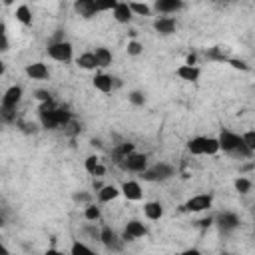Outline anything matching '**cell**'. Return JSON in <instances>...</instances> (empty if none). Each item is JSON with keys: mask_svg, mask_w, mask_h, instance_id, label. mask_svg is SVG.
I'll return each mask as SVG.
<instances>
[{"mask_svg": "<svg viewBox=\"0 0 255 255\" xmlns=\"http://www.w3.org/2000/svg\"><path fill=\"white\" fill-rule=\"evenodd\" d=\"M173 175V167L169 165V163H155V165H151V167H147L143 173H141V177L145 179V181H165V179H169Z\"/></svg>", "mask_w": 255, "mask_h": 255, "instance_id": "cell-6", "label": "cell"}, {"mask_svg": "<svg viewBox=\"0 0 255 255\" xmlns=\"http://www.w3.org/2000/svg\"><path fill=\"white\" fill-rule=\"evenodd\" d=\"M217 139H219L221 151H225V153H229L233 157H251L253 155V151L243 141V135L241 133H235L231 129H221V133L217 135Z\"/></svg>", "mask_w": 255, "mask_h": 255, "instance_id": "cell-1", "label": "cell"}, {"mask_svg": "<svg viewBox=\"0 0 255 255\" xmlns=\"http://www.w3.org/2000/svg\"><path fill=\"white\" fill-rule=\"evenodd\" d=\"M20 100H22V88L20 86H10L4 92V96H2V114H4L6 120L12 118V112L16 110Z\"/></svg>", "mask_w": 255, "mask_h": 255, "instance_id": "cell-4", "label": "cell"}, {"mask_svg": "<svg viewBox=\"0 0 255 255\" xmlns=\"http://www.w3.org/2000/svg\"><path fill=\"white\" fill-rule=\"evenodd\" d=\"M84 217H86L88 221H98V219L102 217V211H100V207H98V205L88 203V205H86V209H84Z\"/></svg>", "mask_w": 255, "mask_h": 255, "instance_id": "cell-24", "label": "cell"}, {"mask_svg": "<svg viewBox=\"0 0 255 255\" xmlns=\"http://www.w3.org/2000/svg\"><path fill=\"white\" fill-rule=\"evenodd\" d=\"M100 231H102V229H94V227H86V233H88V235H92L94 239H100Z\"/></svg>", "mask_w": 255, "mask_h": 255, "instance_id": "cell-35", "label": "cell"}, {"mask_svg": "<svg viewBox=\"0 0 255 255\" xmlns=\"http://www.w3.org/2000/svg\"><path fill=\"white\" fill-rule=\"evenodd\" d=\"M36 100L48 104V102H52V94H50L48 90H36Z\"/></svg>", "mask_w": 255, "mask_h": 255, "instance_id": "cell-33", "label": "cell"}, {"mask_svg": "<svg viewBox=\"0 0 255 255\" xmlns=\"http://www.w3.org/2000/svg\"><path fill=\"white\" fill-rule=\"evenodd\" d=\"M199 223L205 227V225H211V219H203V221H199Z\"/></svg>", "mask_w": 255, "mask_h": 255, "instance_id": "cell-40", "label": "cell"}, {"mask_svg": "<svg viewBox=\"0 0 255 255\" xmlns=\"http://www.w3.org/2000/svg\"><path fill=\"white\" fill-rule=\"evenodd\" d=\"M243 135V141L247 143V147L255 153V129H249V131H245V133H241Z\"/></svg>", "mask_w": 255, "mask_h": 255, "instance_id": "cell-32", "label": "cell"}, {"mask_svg": "<svg viewBox=\"0 0 255 255\" xmlns=\"http://www.w3.org/2000/svg\"><path fill=\"white\" fill-rule=\"evenodd\" d=\"M100 165V157L98 155H88L86 157V161H84V167H86V171L88 173H92L94 175V171H96V167Z\"/></svg>", "mask_w": 255, "mask_h": 255, "instance_id": "cell-26", "label": "cell"}, {"mask_svg": "<svg viewBox=\"0 0 255 255\" xmlns=\"http://www.w3.org/2000/svg\"><path fill=\"white\" fill-rule=\"evenodd\" d=\"M235 189H237L239 193H249L251 181H249L247 177H237V179H235Z\"/></svg>", "mask_w": 255, "mask_h": 255, "instance_id": "cell-28", "label": "cell"}, {"mask_svg": "<svg viewBox=\"0 0 255 255\" xmlns=\"http://www.w3.org/2000/svg\"><path fill=\"white\" fill-rule=\"evenodd\" d=\"M147 235V227L143 225V221L139 219H129L124 227V235L122 239L124 241H133V239H139V237H145Z\"/></svg>", "mask_w": 255, "mask_h": 255, "instance_id": "cell-8", "label": "cell"}, {"mask_svg": "<svg viewBox=\"0 0 255 255\" xmlns=\"http://www.w3.org/2000/svg\"><path fill=\"white\" fill-rule=\"evenodd\" d=\"M100 241L104 243L106 249H112V251H120V249H122V241H120L118 233H116L112 227H102V231H100Z\"/></svg>", "mask_w": 255, "mask_h": 255, "instance_id": "cell-11", "label": "cell"}, {"mask_svg": "<svg viewBox=\"0 0 255 255\" xmlns=\"http://www.w3.org/2000/svg\"><path fill=\"white\" fill-rule=\"evenodd\" d=\"M2 52H8V36H6V30H4V26H2V48H0Z\"/></svg>", "mask_w": 255, "mask_h": 255, "instance_id": "cell-34", "label": "cell"}, {"mask_svg": "<svg viewBox=\"0 0 255 255\" xmlns=\"http://www.w3.org/2000/svg\"><path fill=\"white\" fill-rule=\"evenodd\" d=\"M187 149L193 155H215L221 151L219 139L211 135H195L187 141Z\"/></svg>", "mask_w": 255, "mask_h": 255, "instance_id": "cell-2", "label": "cell"}, {"mask_svg": "<svg viewBox=\"0 0 255 255\" xmlns=\"http://www.w3.org/2000/svg\"><path fill=\"white\" fill-rule=\"evenodd\" d=\"M4 2V6H10V4H14V0H2Z\"/></svg>", "mask_w": 255, "mask_h": 255, "instance_id": "cell-41", "label": "cell"}, {"mask_svg": "<svg viewBox=\"0 0 255 255\" xmlns=\"http://www.w3.org/2000/svg\"><path fill=\"white\" fill-rule=\"evenodd\" d=\"M16 20L20 24H24V26H30L32 24V12H30V8L26 4H22V6L16 8Z\"/></svg>", "mask_w": 255, "mask_h": 255, "instance_id": "cell-23", "label": "cell"}, {"mask_svg": "<svg viewBox=\"0 0 255 255\" xmlns=\"http://www.w3.org/2000/svg\"><path fill=\"white\" fill-rule=\"evenodd\" d=\"M143 215L151 221H157L163 217V205L159 201H145L143 203Z\"/></svg>", "mask_w": 255, "mask_h": 255, "instance_id": "cell-19", "label": "cell"}, {"mask_svg": "<svg viewBox=\"0 0 255 255\" xmlns=\"http://www.w3.org/2000/svg\"><path fill=\"white\" fill-rule=\"evenodd\" d=\"M215 221H217V227H219V231L221 233H231V231H235L237 227H239V217H237V213H233V211H223V213H219L217 217H215Z\"/></svg>", "mask_w": 255, "mask_h": 255, "instance_id": "cell-9", "label": "cell"}, {"mask_svg": "<svg viewBox=\"0 0 255 255\" xmlns=\"http://www.w3.org/2000/svg\"><path fill=\"white\" fill-rule=\"evenodd\" d=\"M177 78L185 80V82H197L199 76H201V70L197 66H189V64H181L177 70H175Z\"/></svg>", "mask_w": 255, "mask_h": 255, "instance_id": "cell-18", "label": "cell"}, {"mask_svg": "<svg viewBox=\"0 0 255 255\" xmlns=\"http://www.w3.org/2000/svg\"><path fill=\"white\" fill-rule=\"evenodd\" d=\"M229 62H231V66H233V68H239V70H247L245 62H241V60H229Z\"/></svg>", "mask_w": 255, "mask_h": 255, "instance_id": "cell-36", "label": "cell"}, {"mask_svg": "<svg viewBox=\"0 0 255 255\" xmlns=\"http://www.w3.org/2000/svg\"><path fill=\"white\" fill-rule=\"evenodd\" d=\"M175 28H177V22H175V18H171V16H159L157 20H153V30H155L157 34L169 36V34L175 32Z\"/></svg>", "mask_w": 255, "mask_h": 255, "instance_id": "cell-14", "label": "cell"}, {"mask_svg": "<svg viewBox=\"0 0 255 255\" xmlns=\"http://www.w3.org/2000/svg\"><path fill=\"white\" fill-rule=\"evenodd\" d=\"M74 12L82 18L90 20L100 12V8H98L96 0H74Z\"/></svg>", "mask_w": 255, "mask_h": 255, "instance_id": "cell-10", "label": "cell"}, {"mask_svg": "<svg viewBox=\"0 0 255 255\" xmlns=\"http://www.w3.org/2000/svg\"><path fill=\"white\" fill-rule=\"evenodd\" d=\"M70 251H72V255H80V253H88V255H90V253H92V249H90L88 245H84L82 241H74Z\"/></svg>", "mask_w": 255, "mask_h": 255, "instance_id": "cell-30", "label": "cell"}, {"mask_svg": "<svg viewBox=\"0 0 255 255\" xmlns=\"http://www.w3.org/2000/svg\"><path fill=\"white\" fill-rule=\"evenodd\" d=\"M46 52H48V56H50L52 60L64 62V64L70 62L72 56H74V48H72V44L66 42V40H56V42H52Z\"/></svg>", "mask_w": 255, "mask_h": 255, "instance_id": "cell-3", "label": "cell"}, {"mask_svg": "<svg viewBox=\"0 0 255 255\" xmlns=\"http://www.w3.org/2000/svg\"><path fill=\"white\" fill-rule=\"evenodd\" d=\"M120 165H122V169L131 171V173H143V171L149 167V165H147V155L135 153V151L128 153V155L120 161Z\"/></svg>", "mask_w": 255, "mask_h": 255, "instance_id": "cell-5", "label": "cell"}, {"mask_svg": "<svg viewBox=\"0 0 255 255\" xmlns=\"http://www.w3.org/2000/svg\"><path fill=\"white\" fill-rule=\"evenodd\" d=\"M128 100H129L133 106H143V104H145V96H143V92H139V90H133V92H129Z\"/></svg>", "mask_w": 255, "mask_h": 255, "instance_id": "cell-27", "label": "cell"}, {"mask_svg": "<svg viewBox=\"0 0 255 255\" xmlns=\"http://www.w3.org/2000/svg\"><path fill=\"white\" fill-rule=\"evenodd\" d=\"M120 193H122V189H120V187H116L114 183H110V185H102V187H100V191H98V199H100L102 203H108V201L116 199Z\"/></svg>", "mask_w": 255, "mask_h": 255, "instance_id": "cell-21", "label": "cell"}, {"mask_svg": "<svg viewBox=\"0 0 255 255\" xmlns=\"http://www.w3.org/2000/svg\"><path fill=\"white\" fill-rule=\"evenodd\" d=\"M112 14H114L116 22H120V24H128V22L133 18V10H131V6H129L128 2H120V4L112 10Z\"/></svg>", "mask_w": 255, "mask_h": 255, "instance_id": "cell-17", "label": "cell"}, {"mask_svg": "<svg viewBox=\"0 0 255 255\" xmlns=\"http://www.w3.org/2000/svg\"><path fill=\"white\" fill-rule=\"evenodd\" d=\"M211 203H213V197L209 193H197V195L189 197L183 207L189 213H201V211H207L211 207Z\"/></svg>", "mask_w": 255, "mask_h": 255, "instance_id": "cell-7", "label": "cell"}, {"mask_svg": "<svg viewBox=\"0 0 255 255\" xmlns=\"http://www.w3.org/2000/svg\"><path fill=\"white\" fill-rule=\"evenodd\" d=\"M129 6L133 10V14H137V16H149L151 14V8L143 2H129Z\"/></svg>", "mask_w": 255, "mask_h": 255, "instance_id": "cell-25", "label": "cell"}, {"mask_svg": "<svg viewBox=\"0 0 255 255\" xmlns=\"http://www.w3.org/2000/svg\"><path fill=\"white\" fill-rule=\"evenodd\" d=\"M76 64H78L82 70H96V68H100L98 58H96L94 52H84V54H80V56L76 58Z\"/></svg>", "mask_w": 255, "mask_h": 255, "instance_id": "cell-20", "label": "cell"}, {"mask_svg": "<svg viewBox=\"0 0 255 255\" xmlns=\"http://www.w3.org/2000/svg\"><path fill=\"white\" fill-rule=\"evenodd\" d=\"M104 173H106V167H104V165H102V163H100V165H98V167H96V171H94V175H98V177H102V175H104Z\"/></svg>", "mask_w": 255, "mask_h": 255, "instance_id": "cell-38", "label": "cell"}, {"mask_svg": "<svg viewBox=\"0 0 255 255\" xmlns=\"http://www.w3.org/2000/svg\"><path fill=\"white\" fill-rule=\"evenodd\" d=\"M96 4L100 8V12H106V10H114L120 4V0H96Z\"/></svg>", "mask_w": 255, "mask_h": 255, "instance_id": "cell-31", "label": "cell"}, {"mask_svg": "<svg viewBox=\"0 0 255 255\" xmlns=\"http://www.w3.org/2000/svg\"><path fill=\"white\" fill-rule=\"evenodd\" d=\"M92 84H94V88H96V90H100L102 94H110V92L116 88V86H114V76L104 74V72H98V74L94 76Z\"/></svg>", "mask_w": 255, "mask_h": 255, "instance_id": "cell-16", "label": "cell"}, {"mask_svg": "<svg viewBox=\"0 0 255 255\" xmlns=\"http://www.w3.org/2000/svg\"><path fill=\"white\" fill-rule=\"evenodd\" d=\"M26 76L30 80H46V78H50V70L44 62H32L26 66Z\"/></svg>", "mask_w": 255, "mask_h": 255, "instance_id": "cell-15", "label": "cell"}, {"mask_svg": "<svg viewBox=\"0 0 255 255\" xmlns=\"http://www.w3.org/2000/svg\"><path fill=\"white\" fill-rule=\"evenodd\" d=\"M120 189L128 201H141V197H143V189L137 181H124Z\"/></svg>", "mask_w": 255, "mask_h": 255, "instance_id": "cell-13", "label": "cell"}, {"mask_svg": "<svg viewBox=\"0 0 255 255\" xmlns=\"http://www.w3.org/2000/svg\"><path fill=\"white\" fill-rule=\"evenodd\" d=\"M195 60H197V58H195V54H189V56L185 58V64H189V66H197V64H195Z\"/></svg>", "mask_w": 255, "mask_h": 255, "instance_id": "cell-37", "label": "cell"}, {"mask_svg": "<svg viewBox=\"0 0 255 255\" xmlns=\"http://www.w3.org/2000/svg\"><path fill=\"white\" fill-rule=\"evenodd\" d=\"M143 52V46L137 42V40H129L128 42V54L129 56H139Z\"/></svg>", "mask_w": 255, "mask_h": 255, "instance_id": "cell-29", "label": "cell"}, {"mask_svg": "<svg viewBox=\"0 0 255 255\" xmlns=\"http://www.w3.org/2000/svg\"><path fill=\"white\" fill-rule=\"evenodd\" d=\"M183 8V0H153V10L157 14H175Z\"/></svg>", "mask_w": 255, "mask_h": 255, "instance_id": "cell-12", "label": "cell"}, {"mask_svg": "<svg viewBox=\"0 0 255 255\" xmlns=\"http://www.w3.org/2000/svg\"><path fill=\"white\" fill-rule=\"evenodd\" d=\"M96 58H98V64H100V68H106V66H110L112 64V60H114V56H112V52L106 48V46H100V48H96Z\"/></svg>", "mask_w": 255, "mask_h": 255, "instance_id": "cell-22", "label": "cell"}, {"mask_svg": "<svg viewBox=\"0 0 255 255\" xmlns=\"http://www.w3.org/2000/svg\"><path fill=\"white\" fill-rule=\"evenodd\" d=\"M74 199H76V201H88L90 197H88L86 193H76V195H74Z\"/></svg>", "mask_w": 255, "mask_h": 255, "instance_id": "cell-39", "label": "cell"}]
</instances>
